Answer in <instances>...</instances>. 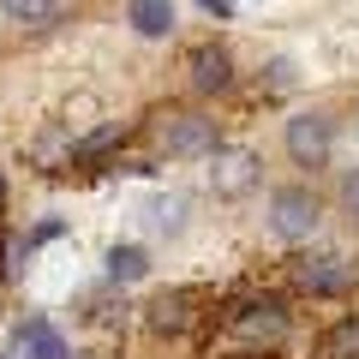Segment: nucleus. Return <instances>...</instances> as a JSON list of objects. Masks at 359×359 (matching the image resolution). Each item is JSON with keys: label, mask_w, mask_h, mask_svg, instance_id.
<instances>
[{"label": "nucleus", "mask_w": 359, "mask_h": 359, "mask_svg": "<svg viewBox=\"0 0 359 359\" xmlns=\"http://www.w3.org/2000/svg\"><path fill=\"white\" fill-rule=\"evenodd\" d=\"M216 323L228 335L233 359H276L294 335V306L269 287H252V294H233L216 306Z\"/></svg>", "instance_id": "nucleus-1"}, {"label": "nucleus", "mask_w": 359, "mask_h": 359, "mask_svg": "<svg viewBox=\"0 0 359 359\" xmlns=\"http://www.w3.org/2000/svg\"><path fill=\"white\" fill-rule=\"evenodd\" d=\"M287 282L311 299H347L359 287V264L341 252H306V257H287Z\"/></svg>", "instance_id": "nucleus-2"}, {"label": "nucleus", "mask_w": 359, "mask_h": 359, "mask_svg": "<svg viewBox=\"0 0 359 359\" xmlns=\"http://www.w3.org/2000/svg\"><path fill=\"white\" fill-rule=\"evenodd\" d=\"M282 144H287V156H294V168H330V156H335V114L330 108L294 114L287 132H282Z\"/></svg>", "instance_id": "nucleus-3"}, {"label": "nucleus", "mask_w": 359, "mask_h": 359, "mask_svg": "<svg viewBox=\"0 0 359 359\" xmlns=\"http://www.w3.org/2000/svg\"><path fill=\"white\" fill-rule=\"evenodd\" d=\"M323 222V204L311 186H276L269 192V233L276 240H311Z\"/></svg>", "instance_id": "nucleus-4"}, {"label": "nucleus", "mask_w": 359, "mask_h": 359, "mask_svg": "<svg viewBox=\"0 0 359 359\" xmlns=\"http://www.w3.org/2000/svg\"><path fill=\"white\" fill-rule=\"evenodd\" d=\"M198 323H216V299L204 287H168V294L150 299V330L162 335H186Z\"/></svg>", "instance_id": "nucleus-5"}, {"label": "nucleus", "mask_w": 359, "mask_h": 359, "mask_svg": "<svg viewBox=\"0 0 359 359\" xmlns=\"http://www.w3.org/2000/svg\"><path fill=\"white\" fill-rule=\"evenodd\" d=\"M156 144H162L168 156H216L222 150V126L210 114H198V108H186V114H168L162 126H156Z\"/></svg>", "instance_id": "nucleus-6"}, {"label": "nucleus", "mask_w": 359, "mask_h": 359, "mask_svg": "<svg viewBox=\"0 0 359 359\" xmlns=\"http://www.w3.org/2000/svg\"><path fill=\"white\" fill-rule=\"evenodd\" d=\"M13 353L18 359H72V347H66V335L54 330L42 311H30V318L13 330Z\"/></svg>", "instance_id": "nucleus-7"}, {"label": "nucleus", "mask_w": 359, "mask_h": 359, "mask_svg": "<svg viewBox=\"0 0 359 359\" xmlns=\"http://www.w3.org/2000/svg\"><path fill=\"white\" fill-rule=\"evenodd\" d=\"M257 156L252 150H216L210 156V186H216L222 198H240V192H252L257 186Z\"/></svg>", "instance_id": "nucleus-8"}, {"label": "nucleus", "mask_w": 359, "mask_h": 359, "mask_svg": "<svg viewBox=\"0 0 359 359\" xmlns=\"http://www.w3.org/2000/svg\"><path fill=\"white\" fill-rule=\"evenodd\" d=\"M186 66H192V90H204V96H216V90H233V54L222 48V42H198Z\"/></svg>", "instance_id": "nucleus-9"}, {"label": "nucleus", "mask_w": 359, "mask_h": 359, "mask_svg": "<svg viewBox=\"0 0 359 359\" xmlns=\"http://www.w3.org/2000/svg\"><path fill=\"white\" fill-rule=\"evenodd\" d=\"M318 353L323 359H359V311H341V318L318 335Z\"/></svg>", "instance_id": "nucleus-10"}, {"label": "nucleus", "mask_w": 359, "mask_h": 359, "mask_svg": "<svg viewBox=\"0 0 359 359\" xmlns=\"http://www.w3.org/2000/svg\"><path fill=\"white\" fill-rule=\"evenodd\" d=\"M126 25L138 30V36H168V30H174V6H168V0H132Z\"/></svg>", "instance_id": "nucleus-11"}, {"label": "nucleus", "mask_w": 359, "mask_h": 359, "mask_svg": "<svg viewBox=\"0 0 359 359\" xmlns=\"http://www.w3.org/2000/svg\"><path fill=\"white\" fill-rule=\"evenodd\" d=\"M150 276V252L144 245H114L108 252V282H144Z\"/></svg>", "instance_id": "nucleus-12"}, {"label": "nucleus", "mask_w": 359, "mask_h": 359, "mask_svg": "<svg viewBox=\"0 0 359 359\" xmlns=\"http://www.w3.org/2000/svg\"><path fill=\"white\" fill-rule=\"evenodd\" d=\"M6 18H13V25H25V30H48V25H60V18H66V6H42V0H13V6H6Z\"/></svg>", "instance_id": "nucleus-13"}, {"label": "nucleus", "mask_w": 359, "mask_h": 359, "mask_svg": "<svg viewBox=\"0 0 359 359\" xmlns=\"http://www.w3.org/2000/svg\"><path fill=\"white\" fill-rule=\"evenodd\" d=\"M144 216H150L162 233H180V228H186V192H162V198H150V210H144Z\"/></svg>", "instance_id": "nucleus-14"}, {"label": "nucleus", "mask_w": 359, "mask_h": 359, "mask_svg": "<svg viewBox=\"0 0 359 359\" xmlns=\"http://www.w3.org/2000/svg\"><path fill=\"white\" fill-rule=\"evenodd\" d=\"M294 84H299L294 60H269L264 66V90H269V96H282V90H294Z\"/></svg>", "instance_id": "nucleus-15"}, {"label": "nucleus", "mask_w": 359, "mask_h": 359, "mask_svg": "<svg viewBox=\"0 0 359 359\" xmlns=\"http://www.w3.org/2000/svg\"><path fill=\"white\" fill-rule=\"evenodd\" d=\"M341 210H347V216H359V168H353V174H341Z\"/></svg>", "instance_id": "nucleus-16"}, {"label": "nucleus", "mask_w": 359, "mask_h": 359, "mask_svg": "<svg viewBox=\"0 0 359 359\" xmlns=\"http://www.w3.org/2000/svg\"><path fill=\"white\" fill-rule=\"evenodd\" d=\"M204 18H233V0H204Z\"/></svg>", "instance_id": "nucleus-17"}, {"label": "nucleus", "mask_w": 359, "mask_h": 359, "mask_svg": "<svg viewBox=\"0 0 359 359\" xmlns=\"http://www.w3.org/2000/svg\"><path fill=\"white\" fill-rule=\"evenodd\" d=\"M0 210H6V174H0Z\"/></svg>", "instance_id": "nucleus-18"}, {"label": "nucleus", "mask_w": 359, "mask_h": 359, "mask_svg": "<svg viewBox=\"0 0 359 359\" xmlns=\"http://www.w3.org/2000/svg\"><path fill=\"white\" fill-rule=\"evenodd\" d=\"M0 359H18V353H13V347H0Z\"/></svg>", "instance_id": "nucleus-19"}]
</instances>
